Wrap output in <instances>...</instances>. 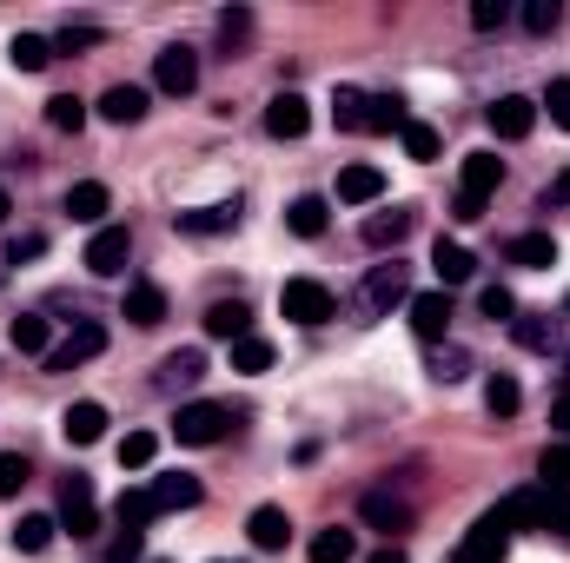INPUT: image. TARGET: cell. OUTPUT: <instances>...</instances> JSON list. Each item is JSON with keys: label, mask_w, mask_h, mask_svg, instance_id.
<instances>
[{"label": "cell", "mask_w": 570, "mask_h": 563, "mask_svg": "<svg viewBox=\"0 0 570 563\" xmlns=\"http://www.w3.org/2000/svg\"><path fill=\"white\" fill-rule=\"evenodd\" d=\"M504 179V159L498 152H464V172H458V199H451V219H484V199L498 192Z\"/></svg>", "instance_id": "obj_1"}, {"label": "cell", "mask_w": 570, "mask_h": 563, "mask_svg": "<svg viewBox=\"0 0 570 563\" xmlns=\"http://www.w3.org/2000/svg\"><path fill=\"white\" fill-rule=\"evenodd\" d=\"M511 557V524L498 517V511H484L471 531H464V544L451 551V563H504Z\"/></svg>", "instance_id": "obj_2"}, {"label": "cell", "mask_w": 570, "mask_h": 563, "mask_svg": "<svg viewBox=\"0 0 570 563\" xmlns=\"http://www.w3.org/2000/svg\"><path fill=\"white\" fill-rule=\"evenodd\" d=\"M279 312L292 318V325H325V318L338 312V298H332L318 279H285L279 285Z\"/></svg>", "instance_id": "obj_3"}, {"label": "cell", "mask_w": 570, "mask_h": 563, "mask_svg": "<svg viewBox=\"0 0 570 563\" xmlns=\"http://www.w3.org/2000/svg\"><path fill=\"white\" fill-rule=\"evenodd\" d=\"M226 431H233V412H226V405H213V398L179 405V418H173V437H179V444H193V451H199V444H219Z\"/></svg>", "instance_id": "obj_4"}, {"label": "cell", "mask_w": 570, "mask_h": 563, "mask_svg": "<svg viewBox=\"0 0 570 563\" xmlns=\"http://www.w3.org/2000/svg\"><path fill=\"white\" fill-rule=\"evenodd\" d=\"M127 259H134V233H127V226H100V233L87 239V259H80V266H87L94 279H120Z\"/></svg>", "instance_id": "obj_5"}, {"label": "cell", "mask_w": 570, "mask_h": 563, "mask_svg": "<svg viewBox=\"0 0 570 563\" xmlns=\"http://www.w3.org/2000/svg\"><path fill=\"white\" fill-rule=\"evenodd\" d=\"M107 352V325L100 318H80L53 352H47V372H73V365H87V358H100Z\"/></svg>", "instance_id": "obj_6"}, {"label": "cell", "mask_w": 570, "mask_h": 563, "mask_svg": "<svg viewBox=\"0 0 570 563\" xmlns=\"http://www.w3.org/2000/svg\"><path fill=\"white\" fill-rule=\"evenodd\" d=\"M358 305L372 312V318H385L392 305H412V273L392 259V266H372V279H365V292H358Z\"/></svg>", "instance_id": "obj_7"}, {"label": "cell", "mask_w": 570, "mask_h": 563, "mask_svg": "<svg viewBox=\"0 0 570 563\" xmlns=\"http://www.w3.org/2000/svg\"><path fill=\"white\" fill-rule=\"evenodd\" d=\"M153 87L173 93V100H186V93L199 87V53H193V47H159V60H153Z\"/></svg>", "instance_id": "obj_8"}, {"label": "cell", "mask_w": 570, "mask_h": 563, "mask_svg": "<svg viewBox=\"0 0 570 563\" xmlns=\"http://www.w3.org/2000/svg\"><path fill=\"white\" fill-rule=\"evenodd\" d=\"M60 531H73V537H94L100 531V497H94L87 477H67L60 484Z\"/></svg>", "instance_id": "obj_9"}, {"label": "cell", "mask_w": 570, "mask_h": 563, "mask_svg": "<svg viewBox=\"0 0 570 563\" xmlns=\"http://www.w3.org/2000/svg\"><path fill=\"white\" fill-rule=\"evenodd\" d=\"M531 127H538V100H524V93L491 100V134L498 140H531Z\"/></svg>", "instance_id": "obj_10"}, {"label": "cell", "mask_w": 570, "mask_h": 563, "mask_svg": "<svg viewBox=\"0 0 570 563\" xmlns=\"http://www.w3.org/2000/svg\"><path fill=\"white\" fill-rule=\"evenodd\" d=\"M358 517H365V524H379L385 537H399V531H412V504H405L399 491H365V504H358Z\"/></svg>", "instance_id": "obj_11"}, {"label": "cell", "mask_w": 570, "mask_h": 563, "mask_svg": "<svg viewBox=\"0 0 570 563\" xmlns=\"http://www.w3.org/2000/svg\"><path fill=\"white\" fill-rule=\"evenodd\" d=\"M412 226H419V213H412V206L372 213V219H365V246H372V253H385V246H405V239H412Z\"/></svg>", "instance_id": "obj_12"}, {"label": "cell", "mask_w": 570, "mask_h": 563, "mask_svg": "<svg viewBox=\"0 0 570 563\" xmlns=\"http://www.w3.org/2000/svg\"><path fill=\"white\" fill-rule=\"evenodd\" d=\"M305 127H312V107H305L298 93H273V107H266V134H273V140H305Z\"/></svg>", "instance_id": "obj_13"}, {"label": "cell", "mask_w": 570, "mask_h": 563, "mask_svg": "<svg viewBox=\"0 0 570 563\" xmlns=\"http://www.w3.org/2000/svg\"><path fill=\"white\" fill-rule=\"evenodd\" d=\"M60 437H67V444H100V437H107V405H94V398L67 405V412H60Z\"/></svg>", "instance_id": "obj_14"}, {"label": "cell", "mask_w": 570, "mask_h": 563, "mask_svg": "<svg viewBox=\"0 0 570 563\" xmlns=\"http://www.w3.org/2000/svg\"><path fill=\"white\" fill-rule=\"evenodd\" d=\"M146 491H153V504H159V511H193V504L206 497V484H199V477H186V471H166V477H153Z\"/></svg>", "instance_id": "obj_15"}, {"label": "cell", "mask_w": 570, "mask_h": 563, "mask_svg": "<svg viewBox=\"0 0 570 563\" xmlns=\"http://www.w3.org/2000/svg\"><path fill=\"white\" fill-rule=\"evenodd\" d=\"M444 325H451V298H444V292H419V298H412V332H419L425 345H444Z\"/></svg>", "instance_id": "obj_16"}, {"label": "cell", "mask_w": 570, "mask_h": 563, "mask_svg": "<svg viewBox=\"0 0 570 563\" xmlns=\"http://www.w3.org/2000/svg\"><path fill=\"white\" fill-rule=\"evenodd\" d=\"M504 259L524 266V273H551V266H558V246H551V233H518V239L504 246Z\"/></svg>", "instance_id": "obj_17"}, {"label": "cell", "mask_w": 570, "mask_h": 563, "mask_svg": "<svg viewBox=\"0 0 570 563\" xmlns=\"http://www.w3.org/2000/svg\"><path fill=\"white\" fill-rule=\"evenodd\" d=\"M385 192V172L379 166H345L338 172V206H372Z\"/></svg>", "instance_id": "obj_18"}, {"label": "cell", "mask_w": 570, "mask_h": 563, "mask_svg": "<svg viewBox=\"0 0 570 563\" xmlns=\"http://www.w3.org/2000/svg\"><path fill=\"white\" fill-rule=\"evenodd\" d=\"M239 226V199H226V206H199V213H179V233H193V239H213V233H233Z\"/></svg>", "instance_id": "obj_19"}, {"label": "cell", "mask_w": 570, "mask_h": 563, "mask_svg": "<svg viewBox=\"0 0 570 563\" xmlns=\"http://www.w3.org/2000/svg\"><path fill=\"white\" fill-rule=\"evenodd\" d=\"M246 332H253V312H246L239 298L206 305V338H226V345H233V338H246Z\"/></svg>", "instance_id": "obj_20"}, {"label": "cell", "mask_w": 570, "mask_h": 563, "mask_svg": "<svg viewBox=\"0 0 570 563\" xmlns=\"http://www.w3.org/2000/svg\"><path fill=\"white\" fill-rule=\"evenodd\" d=\"M246 537H253V551H285L292 524H285V511H279V504H259V511L246 517Z\"/></svg>", "instance_id": "obj_21"}, {"label": "cell", "mask_w": 570, "mask_h": 563, "mask_svg": "<svg viewBox=\"0 0 570 563\" xmlns=\"http://www.w3.org/2000/svg\"><path fill=\"white\" fill-rule=\"evenodd\" d=\"M431 273H438V285H464L478 273V259H471L458 239H438V246H431Z\"/></svg>", "instance_id": "obj_22"}, {"label": "cell", "mask_w": 570, "mask_h": 563, "mask_svg": "<svg viewBox=\"0 0 570 563\" xmlns=\"http://www.w3.org/2000/svg\"><path fill=\"white\" fill-rule=\"evenodd\" d=\"M100 113H107L114 127H140L146 120V87H107V93H100Z\"/></svg>", "instance_id": "obj_23"}, {"label": "cell", "mask_w": 570, "mask_h": 563, "mask_svg": "<svg viewBox=\"0 0 570 563\" xmlns=\"http://www.w3.org/2000/svg\"><path fill=\"white\" fill-rule=\"evenodd\" d=\"M107 206H114V199H107V186H100V179H80V186L67 192V213H73L80 226H94V233H100V219H107Z\"/></svg>", "instance_id": "obj_24"}, {"label": "cell", "mask_w": 570, "mask_h": 563, "mask_svg": "<svg viewBox=\"0 0 570 563\" xmlns=\"http://www.w3.org/2000/svg\"><path fill=\"white\" fill-rule=\"evenodd\" d=\"M511 338H518L524 352H551V345H558V318H551V312H518V318H511Z\"/></svg>", "instance_id": "obj_25"}, {"label": "cell", "mask_w": 570, "mask_h": 563, "mask_svg": "<svg viewBox=\"0 0 570 563\" xmlns=\"http://www.w3.org/2000/svg\"><path fill=\"white\" fill-rule=\"evenodd\" d=\"M7 338H13V352H27V358H47V352H53V332H47L40 312H20V318L7 325Z\"/></svg>", "instance_id": "obj_26"}, {"label": "cell", "mask_w": 570, "mask_h": 563, "mask_svg": "<svg viewBox=\"0 0 570 563\" xmlns=\"http://www.w3.org/2000/svg\"><path fill=\"white\" fill-rule=\"evenodd\" d=\"M325 219H332V213H325V199H318V192H298V199L285 206V226H292L298 239H318V233H325Z\"/></svg>", "instance_id": "obj_27"}, {"label": "cell", "mask_w": 570, "mask_h": 563, "mask_svg": "<svg viewBox=\"0 0 570 563\" xmlns=\"http://www.w3.org/2000/svg\"><path fill=\"white\" fill-rule=\"evenodd\" d=\"M199 378H206V352H199V345H186V352H173V358L159 365V385H166V392L199 385Z\"/></svg>", "instance_id": "obj_28"}, {"label": "cell", "mask_w": 570, "mask_h": 563, "mask_svg": "<svg viewBox=\"0 0 570 563\" xmlns=\"http://www.w3.org/2000/svg\"><path fill=\"white\" fill-rule=\"evenodd\" d=\"M405 100H392V93H372L365 100V134H405Z\"/></svg>", "instance_id": "obj_29"}, {"label": "cell", "mask_w": 570, "mask_h": 563, "mask_svg": "<svg viewBox=\"0 0 570 563\" xmlns=\"http://www.w3.org/2000/svg\"><path fill=\"white\" fill-rule=\"evenodd\" d=\"M518 405H524L518 378H511V372H491V378H484V412H491V418H518Z\"/></svg>", "instance_id": "obj_30"}, {"label": "cell", "mask_w": 570, "mask_h": 563, "mask_svg": "<svg viewBox=\"0 0 570 563\" xmlns=\"http://www.w3.org/2000/svg\"><path fill=\"white\" fill-rule=\"evenodd\" d=\"M127 318H134V325H159V318H166V292H159V285H127Z\"/></svg>", "instance_id": "obj_31"}, {"label": "cell", "mask_w": 570, "mask_h": 563, "mask_svg": "<svg viewBox=\"0 0 570 563\" xmlns=\"http://www.w3.org/2000/svg\"><path fill=\"white\" fill-rule=\"evenodd\" d=\"M7 60H13L20 73H47V60H53V40H40V33H13Z\"/></svg>", "instance_id": "obj_32"}, {"label": "cell", "mask_w": 570, "mask_h": 563, "mask_svg": "<svg viewBox=\"0 0 570 563\" xmlns=\"http://www.w3.org/2000/svg\"><path fill=\"white\" fill-rule=\"evenodd\" d=\"M365 100H372V93H358V87H338V93H332V120H338V134H365Z\"/></svg>", "instance_id": "obj_33"}, {"label": "cell", "mask_w": 570, "mask_h": 563, "mask_svg": "<svg viewBox=\"0 0 570 563\" xmlns=\"http://www.w3.org/2000/svg\"><path fill=\"white\" fill-rule=\"evenodd\" d=\"M431 378H438V385L471 378V352H464V345H431Z\"/></svg>", "instance_id": "obj_34"}, {"label": "cell", "mask_w": 570, "mask_h": 563, "mask_svg": "<svg viewBox=\"0 0 570 563\" xmlns=\"http://www.w3.org/2000/svg\"><path fill=\"white\" fill-rule=\"evenodd\" d=\"M53 531H60V517H20V524H13V551L40 557V551L53 544Z\"/></svg>", "instance_id": "obj_35"}, {"label": "cell", "mask_w": 570, "mask_h": 563, "mask_svg": "<svg viewBox=\"0 0 570 563\" xmlns=\"http://www.w3.org/2000/svg\"><path fill=\"white\" fill-rule=\"evenodd\" d=\"M114 517H120V531H146V524L159 517V504H153V491H120Z\"/></svg>", "instance_id": "obj_36"}, {"label": "cell", "mask_w": 570, "mask_h": 563, "mask_svg": "<svg viewBox=\"0 0 570 563\" xmlns=\"http://www.w3.org/2000/svg\"><path fill=\"white\" fill-rule=\"evenodd\" d=\"M352 551H358V537H352V531H318V537L305 544V557H312V563H352Z\"/></svg>", "instance_id": "obj_37"}, {"label": "cell", "mask_w": 570, "mask_h": 563, "mask_svg": "<svg viewBox=\"0 0 570 563\" xmlns=\"http://www.w3.org/2000/svg\"><path fill=\"white\" fill-rule=\"evenodd\" d=\"M233 372H273V345L266 338H233Z\"/></svg>", "instance_id": "obj_38"}, {"label": "cell", "mask_w": 570, "mask_h": 563, "mask_svg": "<svg viewBox=\"0 0 570 563\" xmlns=\"http://www.w3.org/2000/svg\"><path fill=\"white\" fill-rule=\"evenodd\" d=\"M47 127H60V134H80V127H87V107H80L73 93H53V100H47Z\"/></svg>", "instance_id": "obj_39"}, {"label": "cell", "mask_w": 570, "mask_h": 563, "mask_svg": "<svg viewBox=\"0 0 570 563\" xmlns=\"http://www.w3.org/2000/svg\"><path fill=\"white\" fill-rule=\"evenodd\" d=\"M153 451H159V437H153V431H127V437H120V471H146V464H153Z\"/></svg>", "instance_id": "obj_40"}, {"label": "cell", "mask_w": 570, "mask_h": 563, "mask_svg": "<svg viewBox=\"0 0 570 563\" xmlns=\"http://www.w3.org/2000/svg\"><path fill=\"white\" fill-rule=\"evenodd\" d=\"M538 477H544V491H570V444H551L538 457Z\"/></svg>", "instance_id": "obj_41"}, {"label": "cell", "mask_w": 570, "mask_h": 563, "mask_svg": "<svg viewBox=\"0 0 570 563\" xmlns=\"http://www.w3.org/2000/svg\"><path fill=\"white\" fill-rule=\"evenodd\" d=\"M544 537L570 544V491H544Z\"/></svg>", "instance_id": "obj_42"}, {"label": "cell", "mask_w": 570, "mask_h": 563, "mask_svg": "<svg viewBox=\"0 0 570 563\" xmlns=\"http://www.w3.org/2000/svg\"><path fill=\"white\" fill-rule=\"evenodd\" d=\"M478 312H484V318H498V325H511V318H518L511 285H484V292H478Z\"/></svg>", "instance_id": "obj_43"}, {"label": "cell", "mask_w": 570, "mask_h": 563, "mask_svg": "<svg viewBox=\"0 0 570 563\" xmlns=\"http://www.w3.org/2000/svg\"><path fill=\"white\" fill-rule=\"evenodd\" d=\"M524 27H531V33H558V27H564V7H558V0H531V7H524Z\"/></svg>", "instance_id": "obj_44"}, {"label": "cell", "mask_w": 570, "mask_h": 563, "mask_svg": "<svg viewBox=\"0 0 570 563\" xmlns=\"http://www.w3.org/2000/svg\"><path fill=\"white\" fill-rule=\"evenodd\" d=\"M399 140H405L412 159H438V134H431L425 120H405V134H399Z\"/></svg>", "instance_id": "obj_45"}, {"label": "cell", "mask_w": 570, "mask_h": 563, "mask_svg": "<svg viewBox=\"0 0 570 563\" xmlns=\"http://www.w3.org/2000/svg\"><path fill=\"white\" fill-rule=\"evenodd\" d=\"M20 484H27V457L0 451V497H20Z\"/></svg>", "instance_id": "obj_46"}, {"label": "cell", "mask_w": 570, "mask_h": 563, "mask_svg": "<svg viewBox=\"0 0 570 563\" xmlns=\"http://www.w3.org/2000/svg\"><path fill=\"white\" fill-rule=\"evenodd\" d=\"M140 557H146V531H120L107 544V563H140Z\"/></svg>", "instance_id": "obj_47"}, {"label": "cell", "mask_w": 570, "mask_h": 563, "mask_svg": "<svg viewBox=\"0 0 570 563\" xmlns=\"http://www.w3.org/2000/svg\"><path fill=\"white\" fill-rule=\"evenodd\" d=\"M504 20H511V7H504V0H478V7H471V27H478V33H498Z\"/></svg>", "instance_id": "obj_48"}, {"label": "cell", "mask_w": 570, "mask_h": 563, "mask_svg": "<svg viewBox=\"0 0 570 563\" xmlns=\"http://www.w3.org/2000/svg\"><path fill=\"white\" fill-rule=\"evenodd\" d=\"M107 33L100 27H60V40H53V53H80V47H100Z\"/></svg>", "instance_id": "obj_49"}, {"label": "cell", "mask_w": 570, "mask_h": 563, "mask_svg": "<svg viewBox=\"0 0 570 563\" xmlns=\"http://www.w3.org/2000/svg\"><path fill=\"white\" fill-rule=\"evenodd\" d=\"M544 113L570 134V80H551V87H544Z\"/></svg>", "instance_id": "obj_50"}, {"label": "cell", "mask_w": 570, "mask_h": 563, "mask_svg": "<svg viewBox=\"0 0 570 563\" xmlns=\"http://www.w3.org/2000/svg\"><path fill=\"white\" fill-rule=\"evenodd\" d=\"M40 253H47V239H40V233H13V239H7V266H20V259H40Z\"/></svg>", "instance_id": "obj_51"}, {"label": "cell", "mask_w": 570, "mask_h": 563, "mask_svg": "<svg viewBox=\"0 0 570 563\" xmlns=\"http://www.w3.org/2000/svg\"><path fill=\"white\" fill-rule=\"evenodd\" d=\"M219 33H226V40H246V33H253V13H226Z\"/></svg>", "instance_id": "obj_52"}, {"label": "cell", "mask_w": 570, "mask_h": 563, "mask_svg": "<svg viewBox=\"0 0 570 563\" xmlns=\"http://www.w3.org/2000/svg\"><path fill=\"white\" fill-rule=\"evenodd\" d=\"M551 424H558V437H570V392L551 405Z\"/></svg>", "instance_id": "obj_53"}, {"label": "cell", "mask_w": 570, "mask_h": 563, "mask_svg": "<svg viewBox=\"0 0 570 563\" xmlns=\"http://www.w3.org/2000/svg\"><path fill=\"white\" fill-rule=\"evenodd\" d=\"M551 206H570V166L551 179Z\"/></svg>", "instance_id": "obj_54"}, {"label": "cell", "mask_w": 570, "mask_h": 563, "mask_svg": "<svg viewBox=\"0 0 570 563\" xmlns=\"http://www.w3.org/2000/svg\"><path fill=\"white\" fill-rule=\"evenodd\" d=\"M365 563H412V557H405V551H392V544H385V551H372V557H365Z\"/></svg>", "instance_id": "obj_55"}, {"label": "cell", "mask_w": 570, "mask_h": 563, "mask_svg": "<svg viewBox=\"0 0 570 563\" xmlns=\"http://www.w3.org/2000/svg\"><path fill=\"white\" fill-rule=\"evenodd\" d=\"M7 213H13V206H7V192H0V226H7Z\"/></svg>", "instance_id": "obj_56"}, {"label": "cell", "mask_w": 570, "mask_h": 563, "mask_svg": "<svg viewBox=\"0 0 570 563\" xmlns=\"http://www.w3.org/2000/svg\"><path fill=\"white\" fill-rule=\"evenodd\" d=\"M564 318H570V292H564Z\"/></svg>", "instance_id": "obj_57"}, {"label": "cell", "mask_w": 570, "mask_h": 563, "mask_svg": "<svg viewBox=\"0 0 570 563\" xmlns=\"http://www.w3.org/2000/svg\"><path fill=\"white\" fill-rule=\"evenodd\" d=\"M564 378H570V358H564Z\"/></svg>", "instance_id": "obj_58"}, {"label": "cell", "mask_w": 570, "mask_h": 563, "mask_svg": "<svg viewBox=\"0 0 570 563\" xmlns=\"http://www.w3.org/2000/svg\"><path fill=\"white\" fill-rule=\"evenodd\" d=\"M153 563H166V557H153Z\"/></svg>", "instance_id": "obj_59"}, {"label": "cell", "mask_w": 570, "mask_h": 563, "mask_svg": "<svg viewBox=\"0 0 570 563\" xmlns=\"http://www.w3.org/2000/svg\"><path fill=\"white\" fill-rule=\"evenodd\" d=\"M219 563H226V557H219Z\"/></svg>", "instance_id": "obj_60"}]
</instances>
